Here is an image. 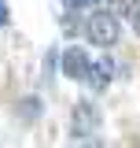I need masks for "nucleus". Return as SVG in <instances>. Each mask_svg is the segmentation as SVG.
Returning a JSON list of instances; mask_svg holds the SVG:
<instances>
[{
	"label": "nucleus",
	"instance_id": "obj_1",
	"mask_svg": "<svg viewBox=\"0 0 140 148\" xmlns=\"http://www.w3.org/2000/svg\"><path fill=\"white\" fill-rule=\"evenodd\" d=\"M118 34H122V26H118V18L111 15V11H96V15H88V22H85V37L92 45H100V48L118 45Z\"/></svg>",
	"mask_w": 140,
	"mask_h": 148
},
{
	"label": "nucleus",
	"instance_id": "obj_8",
	"mask_svg": "<svg viewBox=\"0 0 140 148\" xmlns=\"http://www.w3.org/2000/svg\"><path fill=\"white\" fill-rule=\"evenodd\" d=\"M129 18H133V30H137V34H140V4H137V8H133V15H129Z\"/></svg>",
	"mask_w": 140,
	"mask_h": 148
},
{
	"label": "nucleus",
	"instance_id": "obj_7",
	"mask_svg": "<svg viewBox=\"0 0 140 148\" xmlns=\"http://www.w3.org/2000/svg\"><path fill=\"white\" fill-rule=\"evenodd\" d=\"M70 4H74V8H100L103 0H70Z\"/></svg>",
	"mask_w": 140,
	"mask_h": 148
},
{
	"label": "nucleus",
	"instance_id": "obj_6",
	"mask_svg": "<svg viewBox=\"0 0 140 148\" xmlns=\"http://www.w3.org/2000/svg\"><path fill=\"white\" fill-rule=\"evenodd\" d=\"M37 108H41V104H37L33 96H30V100H22V115H26V119H33V115H37Z\"/></svg>",
	"mask_w": 140,
	"mask_h": 148
},
{
	"label": "nucleus",
	"instance_id": "obj_3",
	"mask_svg": "<svg viewBox=\"0 0 140 148\" xmlns=\"http://www.w3.org/2000/svg\"><path fill=\"white\" fill-rule=\"evenodd\" d=\"M88 56L81 52V48H67L63 52V74H67L70 82H81V78H88Z\"/></svg>",
	"mask_w": 140,
	"mask_h": 148
},
{
	"label": "nucleus",
	"instance_id": "obj_10",
	"mask_svg": "<svg viewBox=\"0 0 140 148\" xmlns=\"http://www.w3.org/2000/svg\"><path fill=\"white\" fill-rule=\"evenodd\" d=\"M81 148H103V145H100V141H88V145H81Z\"/></svg>",
	"mask_w": 140,
	"mask_h": 148
},
{
	"label": "nucleus",
	"instance_id": "obj_4",
	"mask_svg": "<svg viewBox=\"0 0 140 148\" xmlns=\"http://www.w3.org/2000/svg\"><path fill=\"white\" fill-rule=\"evenodd\" d=\"M88 78H92V85H100V89H103L107 78H111V63H96V67H88Z\"/></svg>",
	"mask_w": 140,
	"mask_h": 148
},
{
	"label": "nucleus",
	"instance_id": "obj_9",
	"mask_svg": "<svg viewBox=\"0 0 140 148\" xmlns=\"http://www.w3.org/2000/svg\"><path fill=\"white\" fill-rule=\"evenodd\" d=\"M7 15H11V11H7V4L0 0V26H7Z\"/></svg>",
	"mask_w": 140,
	"mask_h": 148
},
{
	"label": "nucleus",
	"instance_id": "obj_5",
	"mask_svg": "<svg viewBox=\"0 0 140 148\" xmlns=\"http://www.w3.org/2000/svg\"><path fill=\"white\" fill-rule=\"evenodd\" d=\"M140 0H114V11H111V15L118 18V15H125V11H129V15H133V8H137Z\"/></svg>",
	"mask_w": 140,
	"mask_h": 148
},
{
	"label": "nucleus",
	"instance_id": "obj_2",
	"mask_svg": "<svg viewBox=\"0 0 140 148\" xmlns=\"http://www.w3.org/2000/svg\"><path fill=\"white\" fill-rule=\"evenodd\" d=\"M100 130V111L92 108V104H74V115H70V133L74 137H88V133H96Z\"/></svg>",
	"mask_w": 140,
	"mask_h": 148
}]
</instances>
